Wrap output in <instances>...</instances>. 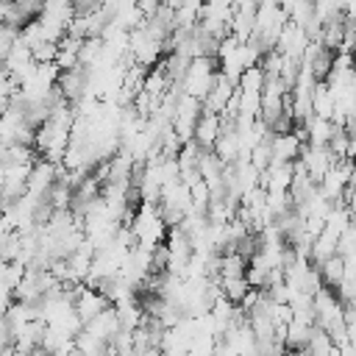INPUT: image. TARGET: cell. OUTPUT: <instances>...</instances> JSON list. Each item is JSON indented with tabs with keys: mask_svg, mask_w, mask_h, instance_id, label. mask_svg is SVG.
<instances>
[{
	"mask_svg": "<svg viewBox=\"0 0 356 356\" xmlns=\"http://www.w3.org/2000/svg\"><path fill=\"white\" fill-rule=\"evenodd\" d=\"M317 270H320L323 284L331 286V289H337V286L342 284V278H345V256H342V253H334V256H328L325 261H320Z\"/></svg>",
	"mask_w": 356,
	"mask_h": 356,
	"instance_id": "obj_1",
	"label": "cell"
}]
</instances>
